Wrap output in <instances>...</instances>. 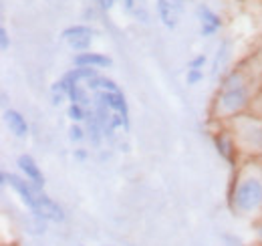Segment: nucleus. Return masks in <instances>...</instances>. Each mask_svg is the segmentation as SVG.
Segmentation results:
<instances>
[{
    "label": "nucleus",
    "instance_id": "f257e3e1",
    "mask_svg": "<svg viewBox=\"0 0 262 246\" xmlns=\"http://www.w3.org/2000/svg\"><path fill=\"white\" fill-rule=\"evenodd\" d=\"M230 204L240 216L262 212V170L246 168L240 172L230 194Z\"/></svg>",
    "mask_w": 262,
    "mask_h": 246
},
{
    "label": "nucleus",
    "instance_id": "f03ea898",
    "mask_svg": "<svg viewBox=\"0 0 262 246\" xmlns=\"http://www.w3.org/2000/svg\"><path fill=\"white\" fill-rule=\"evenodd\" d=\"M250 105V91L248 83L234 85V87H222L214 101V115L218 119H230L240 115Z\"/></svg>",
    "mask_w": 262,
    "mask_h": 246
},
{
    "label": "nucleus",
    "instance_id": "7ed1b4c3",
    "mask_svg": "<svg viewBox=\"0 0 262 246\" xmlns=\"http://www.w3.org/2000/svg\"><path fill=\"white\" fill-rule=\"evenodd\" d=\"M242 150L262 154V121L260 119H250L240 115L238 117V129H236V139H234Z\"/></svg>",
    "mask_w": 262,
    "mask_h": 246
},
{
    "label": "nucleus",
    "instance_id": "20e7f679",
    "mask_svg": "<svg viewBox=\"0 0 262 246\" xmlns=\"http://www.w3.org/2000/svg\"><path fill=\"white\" fill-rule=\"evenodd\" d=\"M0 184L2 186H10L18 196H20V200L33 210L34 204H36V198H38V194H36V190L33 188L31 182H27L25 178H20V176H16V174H8V172H2L0 174Z\"/></svg>",
    "mask_w": 262,
    "mask_h": 246
},
{
    "label": "nucleus",
    "instance_id": "39448f33",
    "mask_svg": "<svg viewBox=\"0 0 262 246\" xmlns=\"http://www.w3.org/2000/svg\"><path fill=\"white\" fill-rule=\"evenodd\" d=\"M33 214L34 218H40L45 222H57L59 224V222L65 220V210L53 198H49L47 194H38L36 204L33 208Z\"/></svg>",
    "mask_w": 262,
    "mask_h": 246
},
{
    "label": "nucleus",
    "instance_id": "423d86ee",
    "mask_svg": "<svg viewBox=\"0 0 262 246\" xmlns=\"http://www.w3.org/2000/svg\"><path fill=\"white\" fill-rule=\"evenodd\" d=\"M184 2L186 0H158V16L165 29L173 31L180 25L184 14Z\"/></svg>",
    "mask_w": 262,
    "mask_h": 246
},
{
    "label": "nucleus",
    "instance_id": "0eeeda50",
    "mask_svg": "<svg viewBox=\"0 0 262 246\" xmlns=\"http://www.w3.org/2000/svg\"><path fill=\"white\" fill-rule=\"evenodd\" d=\"M196 14L198 18H200V23H202V27H200V34L202 36H212V34H216V32L222 29V16L216 14L210 6L198 4Z\"/></svg>",
    "mask_w": 262,
    "mask_h": 246
},
{
    "label": "nucleus",
    "instance_id": "6e6552de",
    "mask_svg": "<svg viewBox=\"0 0 262 246\" xmlns=\"http://www.w3.org/2000/svg\"><path fill=\"white\" fill-rule=\"evenodd\" d=\"M16 166L23 170V174L27 176V180L33 184V188L36 190V194H42V188H45V176L40 174V170H38V166H36V161H34L33 157H31V155H27V154L18 155Z\"/></svg>",
    "mask_w": 262,
    "mask_h": 246
},
{
    "label": "nucleus",
    "instance_id": "1a4fd4ad",
    "mask_svg": "<svg viewBox=\"0 0 262 246\" xmlns=\"http://www.w3.org/2000/svg\"><path fill=\"white\" fill-rule=\"evenodd\" d=\"M4 121L8 125L10 133H14L18 139H23V137L29 135V123L23 117L20 111H16V109H6V111H4Z\"/></svg>",
    "mask_w": 262,
    "mask_h": 246
},
{
    "label": "nucleus",
    "instance_id": "9d476101",
    "mask_svg": "<svg viewBox=\"0 0 262 246\" xmlns=\"http://www.w3.org/2000/svg\"><path fill=\"white\" fill-rule=\"evenodd\" d=\"M214 144H216V150L220 157H224L228 163H234V155H236V141L234 137L228 135L226 131H220L214 135Z\"/></svg>",
    "mask_w": 262,
    "mask_h": 246
},
{
    "label": "nucleus",
    "instance_id": "9b49d317",
    "mask_svg": "<svg viewBox=\"0 0 262 246\" xmlns=\"http://www.w3.org/2000/svg\"><path fill=\"white\" fill-rule=\"evenodd\" d=\"M73 63H75V67H93V69L113 65V61L107 55H101V53H79V55H75Z\"/></svg>",
    "mask_w": 262,
    "mask_h": 246
},
{
    "label": "nucleus",
    "instance_id": "f8f14e48",
    "mask_svg": "<svg viewBox=\"0 0 262 246\" xmlns=\"http://www.w3.org/2000/svg\"><path fill=\"white\" fill-rule=\"evenodd\" d=\"M99 77L97 69H93V67H77V69H73V71H69L65 75V79L69 83H81V81H91V79H95Z\"/></svg>",
    "mask_w": 262,
    "mask_h": 246
},
{
    "label": "nucleus",
    "instance_id": "ddd939ff",
    "mask_svg": "<svg viewBox=\"0 0 262 246\" xmlns=\"http://www.w3.org/2000/svg\"><path fill=\"white\" fill-rule=\"evenodd\" d=\"M85 121H87V129H85V133H87V137L91 139V144L97 148L99 144H101V137H103V129H101V125H99V119L97 115H95V111L91 113H87V117H85Z\"/></svg>",
    "mask_w": 262,
    "mask_h": 246
},
{
    "label": "nucleus",
    "instance_id": "4468645a",
    "mask_svg": "<svg viewBox=\"0 0 262 246\" xmlns=\"http://www.w3.org/2000/svg\"><path fill=\"white\" fill-rule=\"evenodd\" d=\"M93 34H95V31L91 27H87V25H75V27H67L61 36L65 40H69V38H75V36H93Z\"/></svg>",
    "mask_w": 262,
    "mask_h": 246
},
{
    "label": "nucleus",
    "instance_id": "2eb2a0df",
    "mask_svg": "<svg viewBox=\"0 0 262 246\" xmlns=\"http://www.w3.org/2000/svg\"><path fill=\"white\" fill-rule=\"evenodd\" d=\"M67 43H69V47H71L73 51L87 53L89 47H91V43H93V36H75V38H69Z\"/></svg>",
    "mask_w": 262,
    "mask_h": 246
},
{
    "label": "nucleus",
    "instance_id": "dca6fc26",
    "mask_svg": "<svg viewBox=\"0 0 262 246\" xmlns=\"http://www.w3.org/2000/svg\"><path fill=\"white\" fill-rule=\"evenodd\" d=\"M67 115H69V119H71L73 123H79V121H85L87 111H85V107H83V105L71 103V105H69V109H67Z\"/></svg>",
    "mask_w": 262,
    "mask_h": 246
},
{
    "label": "nucleus",
    "instance_id": "f3484780",
    "mask_svg": "<svg viewBox=\"0 0 262 246\" xmlns=\"http://www.w3.org/2000/svg\"><path fill=\"white\" fill-rule=\"evenodd\" d=\"M226 55H228V43H222L220 49H218V53H216V57H214V67H212V75L214 77L220 73V67H222V61H224Z\"/></svg>",
    "mask_w": 262,
    "mask_h": 246
},
{
    "label": "nucleus",
    "instance_id": "a211bd4d",
    "mask_svg": "<svg viewBox=\"0 0 262 246\" xmlns=\"http://www.w3.org/2000/svg\"><path fill=\"white\" fill-rule=\"evenodd\" d=\"M69 139H71V141H75V144L83 141V139H85V129H83L81 125L73 123V125L69 127Z\"/></svg>",
    "mask_w": 262,
    "mask_h": 246
},
{
    "label": "nucleus",
    "instance_id": "6ab92c4d",
    "mask_svg": "<svg viewBox=\"0 0 262 246\" xmlns=\"http://www.w3.org/2000/svg\"><path fill=\"white\" fill-rule=\"evenodd\" d=\"M202 79H204V71L202 69H188V75H186V83L188 85H198Z\"/></svg>",
    "mask_w": 262,
    "mask_h": 246
},
{
    "label": "nucleus",
    "instance_id": "aec40b11",
    "mask_svg": "<svg viewBox=\"0 0 262 246\" xmlns=\"http://www.w3.org/2000/svg\"><path fill=\"white\" fill-rule=\"evenodd\" d=\"M10 47V36H8V31L4 27H0V49L2 51H8Z\"/></svg>",
    "mask_w": 262,
    "mask_h": 246
},
{
    "label": "nucleus",
    "instance_id": "412c9836",
    "mask_svg": "<svg viewBox=\"0 0 262 246\" xmlns=\"http://www.w3.org/2000/svg\"><path fill=\"white\" fill-rule=\"evenodd\" d=\"M97 4V8H101L103 12H109L113 6H115V0H93Z\"/></svg>",
    "mask_w": 262,
    "mask_h": 246
},
{
    "label": "nucleus",
    "instance_id": "4be33fe9",
    "mask_svg": "<svg viewBox=\"0 0 262 246\" xmlns=\"http://www.w3.org/2000/svg\"><path fill=\"white\" fill-rule=\"evenodd\" d=\"M206 61H208V59H206V55H198V57H194V59L190 61L188 67H190V69H202V67L206 65Z\"/></svg>",
    "mask_w": 262,
    "mask_h": 246
},
{
    "label": "nucleus",
    "instance_id": "5701e85b",
    "mask_svg": "<svg viewBox=\"0 0 262 246\" xmlns=\"http://www.w3.org/2000/svg\"><path fill=\"white\" fill-rule=\"evenodd\" d=\"M65 97H67L65 93H53V101H51V103H53V107H59V105L65 101Z\"/></svg>",
    "mask_w": 262,
    "mask_h": 246
},
{
    "label": "nucleus",
    "instance_id": "b1692460",
    "mask_svg": "<svg viewBox=\"0 0 262 246\" xmlns=\"http://www.w3.org/2000/svg\"><path fill=\"white\" fill-rule=\"evenodd\" d=\"M75 157H77V159H81V161H83V159H87V152H85V150H75Z\"/></svg>",
    "mask_w": 262,
    "mask_h": 246
},
{
    "label": "nucleus",
    "instance_id": "393cba45",
    "mask_svg": "<svg viewBox=\"0 0 262 246\" xmlns=\"http://www.w3.org/2000/svg\"><path fill=\"white\" fill-rule=\"evenodd\" d=\"M121 2L125 4L127 10H135V0H121Z\"/></svg>",
    "mask_w": 262,
    "mask_h": 246
},
{
    "label": "nucleus",
    "instance_id": "a878e982",
    "mask_svg": "<svg viewBox=\"0 0 262 246\" xmlns=\"http://www.w3.org/2000/svg\"><path fill=\"white\" fill-rule=\"evenodd\" d=\"M256 234H258V238L262 240V222H258V224H256Z\"/></svg>",
    "mask_w": 262,
    "mask_h": 246
},
{
    "label": "nucleus",
    "instance_id": "bb28decb",
    "mask_svg": "<svg viewBox=\"0 0 262 246\" xmlns=\"http://www.w3.org/2000/svg\"><path fill=\"white\" fill-rule=\"evenodd\" d=\"M81 246H85V244H81Z\"/></svg>",
    "mask_w": 262,
    "mask_h": 246
}]
</instances>
